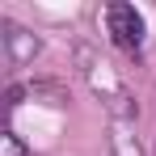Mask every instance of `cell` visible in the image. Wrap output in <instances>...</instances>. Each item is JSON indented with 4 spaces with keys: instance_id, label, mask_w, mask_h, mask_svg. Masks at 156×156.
Masks as SVG:
<instances>
[{
    "instance_id": "obj_3",
    "label": "cell",
    "mask_w": 156,
    "mask_h": 156,
    "mask_svg": "<svg viewBox=\"0 0 156 156\" xmlns=\"http://www.w3.org/2000/svg\"><path fill=\"white\" fill-rule=\"evenodd\" d=\"M0 156H26V148L17 144V135H13V131H4V135H0Z\"/></svg>"
},
{
    "instance_id": "obj_2",
    "label": "cell",
    "mask_w": 156,
    "mask_h": 156,
    "mask_svg": "<svg viewBox=\"0 0 156 156\" xmlns=\"http://www.w3.org/2000/svg\"><path fill=\"white\" fill-rule=\"evenodd\" d=\"M4 42L13 47V59H17V63H21V59H30V55L38 51V42H34V38H26L21 30H13V26H9V34H4Z\"/></svg>"
},
{
    "instance_id": "obj_1",
    "label": "cell",
    "mask_w": 156,
    "mask_h": 156,
    "mask_svg": "<svg viewBox=\"0 0 156 156\" xmlns=\"http://www.w3.org/2000/svg\"><path fill=\"white\" fill-rule=\"evenodd\" d=\"M105 26H110V38L118 47H127V51H135L144 42V17L135 13V4H110L105 9Z\"/></svg>"
}]
</instances>
